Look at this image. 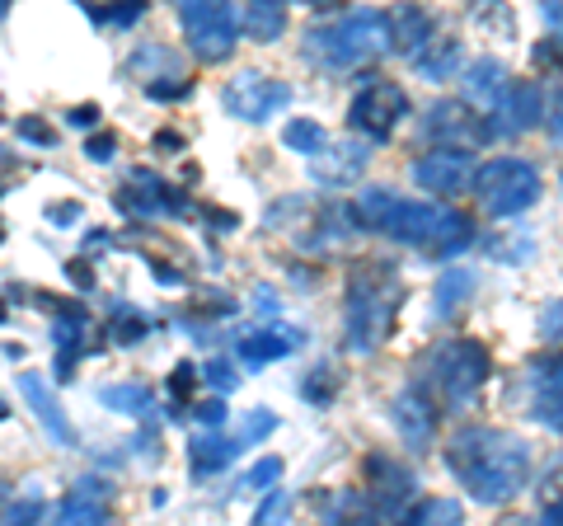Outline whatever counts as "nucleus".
Segmentation results:
<instances>
[{
	"instance_id": "1",
	"label": "nucleus",
	"mask_w": 563,
	"mask_h": 526,
	"mask_svg": "<svg viewBox=\"0 0 563 526\" xmlns=\"http://www.w3.org/2000/svg\"><path fill=\"white\" fill-rule=\"evenodd\" d=\"M446 465L470 489L474 503L498 508V503H512L526 489L531 447L512 433H498V428H460L446 442Z\"/></svg>"
},
{
	"instance_id": "2",
	"label": "nucleus",
	"mask_w": 563,
	"mask_h": 526,
	"mask_svg": "<svg viewBox=\"0 0 563 526\" xmlns=\"http://www.w3.org/2000/svg\"><path fill=\"white\" fill-rule=\"evenodd\" d=\"M305 57L315 66H324L329 76L352 71V66H371L385 52V15L381 10H348L338 19L310 24L305 29Z\"/></svg>"
},
{
	"instance_id": "3",
	"label": "nucleus",
	"mask_w": 563,
	"mask_h": 526,
	"mask_svg": "<svg viewBox=\"0 0 563 526\" xmlns=\"http://www.w3.org/2000/svg\"><path fill=\"white\" fill-rule=\"evenodd\" d=\"M399 310V278L390 263H366L348 282V348L376 353L395 325Z\"/></svg>"
},
{
	"instance_id": "4",
	"label": "nucleus",
	"mask_w": 563,
	"mask_h": 526,
	"mask_svg": "<svg viewBox=\"0 0 563 526\" xmlns=\"http://www.w3.org/2000/svg\"><path fill=\"white\" fill-rule=\"evenodd\" d=\"M474 198L484 207L488 217H521L526 207L540 202V170H535L531 160H517V155H498V160H484V165H474Z\"/></svg>"
},
{
	"instance_id": "5",
	"label": "nucleus",
	"mask_w": 563,
	"mask_h": 526,
	"mask_svg": "<svg viewBox=\"0 0 563 526\" xmlns=\"http://www.w3.org/2000/svg\"><path fill=\"white\" fill-rule=\"evenodd\" d=\"M183 38L198 62H226L240 43V15L230 0H174Z\"/></svg>"
},
{
	"instance_id": "6",
	"label": "nucleus",
	"mask_w": 563,
	"mask_h": 526,
	"mask_svg": "<svg viewBox=\"0 0 563 526\" xmlns=\"http://www.w3.org/2000/svg\"><path fill=\"white\" fill-rule=\"evenodd\" d=\"M488 372H493V357L474 339H451L432 353V381H437V395L446 409H465L474 400V390L488 381Z\"/></svg>"
},
{
	"instance_id": "7",
	"label": "nucleus",
	"mask_w": 563,
	"mask_h": 526,
	"mask_svg": "<svg viewBox=\"0 0 563 526\" xmlns=\"http://www.w3.org/2000/svg\"><path fill=\"white\" fill-rule=\"evenodd\" d=\"M404 113H409V94H404V85H395V80H371V85H362V90L352 94L348 127L357 132V137L390 141L395 137V127L404 123Z\"/></svg>"
},
{
	"instance_id": "8",
	"label": "nucleus",
	"mask_w": 563,
	"mask_h": 526,
	"mask_svg": "<svg viewBox=\"0 0 563 526\" xmlns=\"http://www.w3.org/2000/svg\"><path fill=\"white\" fill-rule=\"evenodd\" d=\"M221 104H226L235 118H244V123H268L277 109L291 104V85L277 76H263V71H240L235 80H226Z\"/></svg>"
},
{
	"instance_id": "9",
	"label": "nucleus",
	"mask_w": 563,
	"mask_h": 526,
	"mask_svg": "<svg viewBox=\"0 0 563 526\" xmlns=\"http://www.w3.org/2000/svg\"><path fill=\"white\" fill-rule=\"evenodd\" d=\"M423 141L432 146H488L493 132H488V113L484 109H470V99L460 104V99H442V104H432L423 118Z\"/></svg>"
},
{
	"instance_id": "10",
	"label": "nucleus",
	"mask_w": 563,
	"mask_h": 526,
	"mask_svg": "<svg viewBox=\"0 0 563 526\" xmlns=\"http://www.w3.org/2000/svg\"><path fill=\"white\" fill-rule=\"evenodd\" d=\"M409 498H413V470L409 465H399L395 456H371V461H366L362 503H366V517H371V522L399 517Z\"/></svg>"
},
{
	"instance_id": "11",
	"label": "nucleus",
	"mask_w": 563,
	"mask_h": 526,
	"mask_svg": "<svg viewBox=\"0 0 563 526\" xmlns=\"http://www.w3.org/2000/svg\"><path fill=\"white\" fill-rule=\"evenodd\" d=\"M474 179V155L465 146H437L413 160V184L423 193H437V198H456L465 193Z\"/></svg>"
},
{
	"instance_id": "12",
	"label": "nucleus",
	"mask_w": 563,
	"mask_h": 526,
	"mask_svg": "<svg viewBox=\"0 0 563 526\" xmlns=\"http://www.w3.org/2000/svg\"><path fill=\"white\" fill-rule=\"evenodd\" d=\"M488 104H493V118H488L493 137H521V132H531L545 118L540 90H535L531 80H503V90L493 94Z\"/></svg>"
},
{
	"instance_id": "13",
	"label": "nucleus",
	"mask_w": 563,
	"mask_h": 526,
	"mask_svg": "<svg viewBox=\"0 0 563 526\" xmlns=\"http://www.w3.org/2000/svg\"><path fill=\"white\" fill-rule=\"evenodd\" d=\"M437 221H442V207H437V202H404L390 193V202H385L381 217H376V231H385L390 240H399V245L427 249L432 235H437Z\"/></svg>"
},
{
	"instance_id": "14",
	"label": "nucleus",
	"mask_w": 563,
	"mask_h": 526,
	"mask_svg": "<svg viewBox=\"0 0 563 526\" xmlns=\"http://www.w3.org/2000/svg\"><path fill=\"white\" fill-rule=\"evenodd\" d=\"M122 217H155V212H183V198L155 170H132L127 188L118 193Z\"/></svg>"
},
{
	"instance_id": "15",
	"label": "nucleus",
	"mask_w": 563,
	"mask_h": 526,
	"mask_svg": "<svg viewBox=\"0 0 563 526\" xmlns=\"http://www.w3.org/2000/svg\"><path fill=\"white\" fill-rule=\"evenodd\" d=\"M395 433L404 437L409 451H432V437H437V400L423 386H409L395 400Z\"/></svg>"
},
{
	"instance_id": "16",
	"label": "nucleus",
	"mask_w": 563,
	"mask_h": 526,
	"mask_svg": "<svg viewBox=\"0 0 563 526\" xmlns=\"http://www.w3.org/2000/svg\"><path fill=\"white\" fill-rule=\"evenodd\" d=\"M437 33V15L427 5H413V0H399L395 10H385V52H399V57H413L418 47Z\"/></svg>"
},
{
	"instance_id": "17",
	"label": "nucleus",
	"mask_w": 563,
	"mask_h": 526,
	"mask_svg": "<svg viewBox=\"0 0 563 526\" xmlns=\"http://www.w3.org/2000/svg\"><path fill=\"white\" fill-rule=\"evenodd\" d=\"M19 390H24V400H29V409L38 414V423L47 428V437H52L57 447H76V428L66 423V414H61L57 395H52V386H47L43 376L19 372Z\"/></svg>"
},
{
	"instance_id": "18",
	"label": "nucleus",
	"mask_w": 563,
	"mask_h": 526,
	"mask_svg": "<svg viewBox=\"0 0 563 526\" xmlns=\"http://www.w3.org/2000/svg\"><path fill=\"white\" fill-rule=\"evenodd\" d=\"M362 170H366L362 141H343V146H329V141H324L320 151H315V184H329V188L357 184Z\"/></svg>"
},
{
	"instance_id": "19",
	"label": "nucleus",
	"mask_w": 563,
	"mask_h": 526,
	"mask_svg": "<svg viewBox=\"0 0 563 526\" xmlns=\"http://www.w3.org/2000/svg\"><path fill=\"white\" fill-rule=\"evenodd\" d=\"M108 498H113V484L108 480H80L76 489L57 503V522H66V526L108 522Z\"/></svg>"
},
{
	"instance_id": "20",
	"label": "nucleus",
	"mask_w": 563,
	"mask_h": 526,
	"mask_svg": "<svg viewBox=\"0 0 563 526\" xmlns=\"http://www.w3.org/2000/svg\"><path fill=\"white\" fill-rule=\"evenodd\" d=\"M531 414L545 423L549 433L563 428V414H559V357H545L531 367Z\"/></svg>"
},
{
	"instance_id": "21",
	"label": "nucleus",
	"mask_w": 563,
	"mask_h": 526,
	"mask_svg": "<svg viewBox=\"0 0 563 526\" xmlns=\"http://www.w3.org/2000/svg\"><path fill=\"white\" fill-rule=\"evenodd\" d=\"M413 62H418V76L423 80H446L456 76L460 62H465V52H460L456 38H442V33H432L418 52H413Z\"/></svg>"
},
{
	"instance_id": "22",
	"label": "nucleus",
	"mask_w": 563,
	"mask_h": 526,
	"mask_svg": "<svg viewBox=\"0 0 563 526\" xmlns=\"http://www.w3.org/2000/svg\"><path fill=\"white\" fill-rule=\"evenodd\" d=\"M474 240V226L465 212H456V207H442V221H437V235H432V245L423 249V254H432V259H451V254H460V249H470Z\"/></svg>"
},
{
	"instance_id": "23",
	"label": "nucleus",
	"mask_w": 563,
	"mask_h": 526,
	"mask_svg": "<svg viewBox=\"0 0 563 526\" xmlns=\"http://www.w3.org/2000/svg\"><path fill=\"white\" fill-rule=\"evenodd\" d=\"M282 29H287V5L282 0H249L244 5V33L254 43H273Z\"/></svg>"
},
{
	"instance_id": "24",
	"label": "nucleus",
	"mask_w": 563,
	"mask_h": 526,
	"mask_svg": "<svg viewBox=\"0 0 563 526\" xmlns=\"http://www.w3.org/2000/svg\"><path fill=\"white\" fill-rule=\"evenodd\" d=\"M99 404L104 409H113V414H127V418H151V409H155V395L146 386H104L99 390Z\"/></svg>"
},
{
	"instance_id": "25",
	"label": "nucleus",
	"mask_w": 563,
	"mask_h": 526,
	"mask_svg": "<svg viewBox=\"0 0 563 526\" xmlns=\"http://www.w3.org/2000/svg\"><path fill=\"white\" fill-rule=\"evenodd\" d=\"M470 292H474V273L451 268V273L437 282V292H432V296H437V301H432V315H437V320H451V315L470 301Z\"/></svg>"
},
{
	"instance_id": "26",
	"label": "nucleus",
	"mask_w": 563,
	"mask_h": 526,
	"mask_svg": "<svg viewBox=\"0 0 563 526\" xmlns=\"http://www.w3.org/2000/svg\"><path fill=\"white\" fill-rule=\"evenodd\" d=\"M503 80H507V71L498 57H479V62L470 66V76H465V99H470V104H488L493 94L503 90Z\"/></svg>"
},
{
	"instance_id": "27",
	"label": "nucleus",
	"mask_w": 563,
	"mask_h": 526,
	"mask_svg": "<svg viewBox=\"0 0 563 526\" xmlns=\"http://www.w3.org/2000/svg\"><path fill=\"white\" fill-rule=\"evenodd\" d=\"M240 442L235 437H216V428L207 437H198L193 442V475H212V470H221V465L230 461V456H240Z\"/></svg>"
},
{
	"instance_id": "28",
	"label": "nucleus",
	"mask_w": 563,
	"mask_h": 526,
	"mask_svg": "<svg viewBox=\"0 0 563 526\" xmlns=\"http://www.w3.org/2000/svg\"><path fill=\"white\" fill-rule=\"evenodd\" d=\"M296 348V339H282L277 329H263V334H244L240 339V357L249 367H263V362H277Z\"/></svg>"
},
{
	"instance_id": "29",
	"label": "nucleus",
	"mask_w": 563,
	"mask_h": 526,
	"mask_svg": "<svg viewBox=\"0 0 563 526\" xmlns=\"http://www.w3.org/2000/svg\"><path fill=\"white\" fill-rule=\"evenodd\" d=\"M324 127L315 123V118H291L287 127H282V146H291L296 155H315L324 146Z\"/></svg>"
},
{
	"instance_id": "30",
	"label": "nucleus",
	"mask_w": 563,
	"mask_h": 526,
	"mask_svg": "<svg viewBox=\"0 0 563 526\" xmlns=\"http://www.w3.org/2000/svg\"><path fill=\"white\" fill-rule=\"evenodd\" d=\"M404 522L409 526H427V522H460V503H451V498H427V503H418V508L404 512Z\"/></svg>"
},
{
	"instance_id": "31",
	"label": "nucleus",
	"mask_w": 563,
	"mask_h": 526,
	"mask_svg": "<svg viewBox=\"0 0 563 526\" xmlns=\"http://www.w3.org/2000/svg\"><path fill=\"white\" fill-rule=\"evenodd\" d=\"M108 334H113V343H122V348H127V343H141L146 339V315H137V310L132 306H113V325H108Z\"/></svg>"
},
{
	"instance_id": "32",
	"label": "nucleus",
	"mask_w": 563,
	"mask_h": 526,
	"mask_svg": "<svg viewBox=\"0 0 563 526\" xmlns=\"http://www.w3.org/2000/svg\"><path fill=\"white\" fill-rule=\"evenodd\" d=\"M15 132H19L24 141H29V146H43V151H47V146H57V132H52V127H47L43 118H38V113H29V118H19Z\"/></svg>"
},
{
	"instance_id": "33",
	"label": "nucleus",
	"mask_w": 563,
	"mask_h": 526,
	"mask_svg": "<svg viewBox=\"0 0 563 526\" xmlns=\"http://www.w3.org/2000/svg\"><path fill=\"white\" fill-rule=\"evenodd\" d=\"M273 480H282V461H277V456H263V461L244 475V489H273Z\"/></svg>"
},
{
	"instance_id": "34",
	"label": "nucleus",
	"mask_w": 563,
	"mask_h": 526,
	"mask_svg": "<svg viewBox=\"0 0 563 526\" xmlns=\"http://www.w3.org/2000/svg\"><path fill=\"white\" fill-rule=\"evenodd\" d=\"M277 428V418L268 414V409H259V414H249V423H244L240 433H235V442H240V447H249V442H259V437H268Z\"/></svg>"
},
{
	"instance_id": "35",
	"label": "nucleus",
	"mask_w": 563,
	"mask_h": 526,
	"mask_svg": "<svg viewBox=\"0 0 563 526\" xmlns=\"http://www.w3.org/2000/svg\"><path fill=\"white\" fill-rule=\"evenodd\" d=\"M85 155H90L94 165H108V160L118 155V137H113V132H99V137L85 141Z\"/></svg>"
},
{
	"instance_id": "36",
	"label": "nucleus",
	"mask_w": 563,
	"mask_h": 526,
	"mask_svg": "<svg viewBox=\"0 0 563 526\" xmlns=\"http://www.w3.org/2000/svg\"><path fill=\"white\" fill-rule=\"evenodd\" d=\"M94 19H113V24H132L141 15V0H118L113 10H90Z\"/></svg>"
},
{
	"instance_id": "37",
	"label": "nucleus",
	"mask_w": 563,
	"mask_h": 526,
	"mask_svg": "<svg viewBox=\"0 0 563 526\" xmlns=\"http://www.w3.org/2000/svg\"><path fill=\"white\" fill-rule=\"evenodd\" d=\"M202 381H212L216 390H235V372H230L226 362H207V367H202Z\"/></svg>"
},
{
	"instance_id": "38",
	"label": "nucleus",
	"mask_w": 563,
	"mask_h": 526,
	"mask_svg": "<svg viewBox=\"0 0 563 526\" xmlns=\"http://www.w3.org/2000/svg\"><path fill=\"white\" fill-rule=\"evenodd\" d=\"M66 278L76 282L80 292H94V268H90L85 259H71V263H66Z\"/></svg>"
},
{
	"instance_id": "39",
	"label": "nucleus",
	"mask_w": 563,
	"mask_h": 526,
	"mask_svg": "<svg viewBox=\"0 0 563 526\" xmlns=\"http://www.w3.org/2000/svg\"><path fill=\"white\" fill-rule=\"evenodd\" d=\"M198 423H202V428H221V423H226V404H221V400H202L198 404Z\"/></svg>"
},
{
	"instance_id": "40",
	"label": "nucleus",
	"mask_w": 563,
	"mask_h": 526,
	"mask_svg": "<svg viewBox=\"0 0 563 526\" xmlns=\"http://www.w3.org/2000/svg\"><path fill=\"white\" fill-rule=\"evenodd\" d=\"M193 381H198V372H193V362H179V367H174V395H179V400H188V390H193Z\"/></svg>"
},
{
	"instance_id": "41",
	"label": "nucleus",
	"mask_w": 563,
	"mask_h": 526,
	"mask_svg": "<svg viewBox=\"0 0 563 526\" xmlns=\"http://www.w3.org/2000/svg\"><path fill=\"white\" fill-rule=\"evenodd\" d=\"M80 212H85L80 202H61V207H52V226H76Z\"/></svg>"
},
{
	"instance_id": "42",
	"label": "nucleus",
	"mask_w": 563,
	"mask_h": 526,
	"mask_svg": "<svg viewBox=\"0 0 563 526\" xmlns=\"http://www.w3.org/2000/svg\"><path fill=\"white\" fill-rule=\"evenodd\" d=\"M277 512H287V494H273V498H268V503L259 508V517H254V522H273Z\"/></svg>"
},
{
	"instance_id": "43",
	"label": "nucleus",
	"mask_w": 563,
	"mask_h": 526,
	"mask_svg": "<svg viewBox=\"0 0 563 526\" xmlns=\"http://www.w3.org/2000/svg\"><path fill=\"white\" fill-rule=\"evenodd\" d=\"M71 123H76V127L99 123V109H94V104H80V109H71Z\"/></svg>"
},
{
	"instance_id": "44",
	"label": "nucleus",
	"mask_w": 563,
	"mask_h": 526,
	"mask_svg": "<svg viewBox=\"0 0 563 526\" xmlns=\"http://www.w3.org/2000/svg\"><path fill=\"white\" fill-rule=\"evenodd\" d=\"M549 137L559 141V90H549Z\"/></svg>"
},
{
	"instance_id": "45",
	"label": "nucleus",
	"mask_w": 563,
	"mask_h": 526,
	"mask_svg": "<svg viewBox=\"0 0 563 526\" xmlns=\"http://www.w3.org/2000/svg\"><path fill=\"white\" fill-rule=\"evenodd\" d=\"M155 146H160V151H183V137H179V132H160V137H155Z\"/></svg>"
},
{
	"instance_id": "46",
	"label": "nucleus",
	"mask_w": 563,
	"mask_h": 526,
	"mask_svg": "<svg viewBox=\"0 0 563 526\" xmlns=\"http://www.w3.org/2000/svg\"><path fill=\"white\" fill-rule=\"evenodd\" d=\"M559 315H563V310H559V301H549V334H545L549 343H559Z\"/></svg>"
},
{
	"instance_id": "47",
	"label": "nucleus",
	"mask_w": 563,
	"mask_h": 526,
	"mask_svg": "<svg viewBox=\"0 0 563 526\" xmlns=\"http://www.w3.org/2000/svg\"><path fill=\"white\" fill-rule=\"evenodd\" d=\"M5 418H10V404H5V395H0V423H5Z\"/></svg>"
},
{
	"instance_id": "48",
	"label": "nucleus",
	"mask_w": 563,
	"mask_h": 526,
	"mask_svg": "<svg viewBox=\"0 0 563 526\" xmlns=\"http://www.w3.org/2000/svg\"><path fill=\"white\" fill-rule=\"evenodd\" d=\"M10 5H15V0H0V15H5V10H10Z\"/></svg>"
},
{
	"instance_id": "49",
	"label": "nucleus",
	"mask_w": 563,
	"mask_h": 526,
	"mask_svg": "<svg viewBox=\"0 0 563 526\" xmlns=\"http://www.w3.org/2000/svg\"><path fill=\"white\" fill-rule=\"evenodd\" d=\"M5 320H10V310H5V306H0V325H5Z\"/></svg>"
},
{
	"instance_id": "50",
	"label": "nucleus",
	"mask_w": 563,
	"mask_h": 526,
	"mask_svg": "<svg viewBox=\"0 0 563 526\" xmlns=\"http://www.w3.org/2000/svg\"><path fill=\"white\" fill-rule=\"evenodd\" d=\"M305 5H324V0H305Z\"/></svg>"
},
{
	"instance_id": "51",
	"label": "nucleus",
	"mask_w": 563,
	"mask_h": 526,
	"mask_svg": "<svg viewBox=\"0 0 563 526\" xmlns=\"http://www.w3.org/2000/svg\"><path fill=\"white\" fill-rule=\"evenodd\" d=\"M0 240H5V231H0Z\"/></svg>"
}]
</instances>
